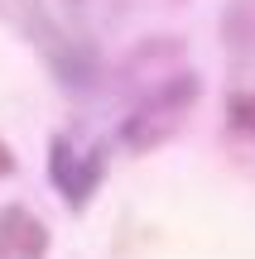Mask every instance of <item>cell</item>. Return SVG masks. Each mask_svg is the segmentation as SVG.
I'll return each mask as SVG.
<instances>
[{
	"instance_id": "obj_3",
	"label": "cell",
	"mask_w": 255,
	"mask_h": 259,
	"mask_svg": "<svg viewBox=\"0 0 255 259\" xmlns=\"http://www.w3.org/2000/svg\"><path fill=\"white\" fill-rule=\"evenodd\" d=\"M48 183L63 197L67 211H87L96 197V187L106 183V149L87 144L77 135H53L48 139Z\"/></svg>"
},
{
	"instance_id": "obj_4",
	"label": "cell",
	"mask_w": 255,
	"mask_h": 259,
	"mask_svg": "<svg viewBox=\"0 0 255 259\" xmlns=\"http://www.w3.org/2000/svg\"><path fill=\"white\" fill-rule=\"evenodd\" d=\"M222 38H227V63L236 87H255V0H227Z\"/></svg>"
},
{
	"instance_id": "obj_6",
	"label": "cell",
	"mask_w": 255,
	"mask_h": 259,
	"mask_svg": "<svg viewBox=\"0 0 255 259\" xmlns=\"http://www.w3.org/2000/svg\"><path fill=\"white\" fill-rule=\"evenodd\" d=\"M227 125L255 144V87H231V96H227Z\"/></svg>"
},
{
	"instance_id": "obj_2",
	"label": "cell",
	"mask_w": 255,
	"mask_h": 259,
	"mask_svg": "<svg viewBox=\"0 0 255 259\" xmlns=\"http://www.w3.org/2000/svg\"><path fill=\"white\" fill-rule=\"evenodd\" d=\"M24 29L34 34V48L44 53V63L58 72V82H63V87L82 92V87L96 82V72H101V58H96V48L87 44L82 34L63 29L44 5H24Z\"/></svg>"
},
{
	"instance_id": "obj_1",
	"label": "cell",
	"mask_w": 255,
	"mask_h": 259,
	"mask_svg": "<svg viewBox=\"0 0 255 259\" xmlns=\"http://www.w3.org/2000/svg\"><path fill=\"white\" fill-rule=\"evenodd\" d=\"M198 96H202V82L193 72L164 77V82L150 87V96L121 120V144L130 149V154H150V149H159L164 139H173L183 130L188 111L198 106Z\"/></svg>"
},
{
	"instance_id": "obj_7",
	"label": "cell",
	"mask_w": 255,
	"mask_h": 259,
	"mask_svg": "<svg viewBox=\"0 0 255 259\" xmlns=\"http://www.w3.org/2000/svg\"><path fill=\"white\" fill-rule=\"evenodd\" d=\"M15 154H10V144H5V139H0V178H10V173H15Z\"/></svg>"
},
{
	"instance_id": "obj_5",
	"label": "cell",
	"mask_w": 255,
	"mask_h": 259,
	"mask_svg": "<svg viewBox=\"0 0 255 259\" xmlns=\"http://www.w3.org/2000/svg\"><path fill=\"white\" fill-rule=\"evenodd\" d=\"M44 254H48V226L19 202L0 206V259H44Z\"/></svg>"
}]
</instances>
